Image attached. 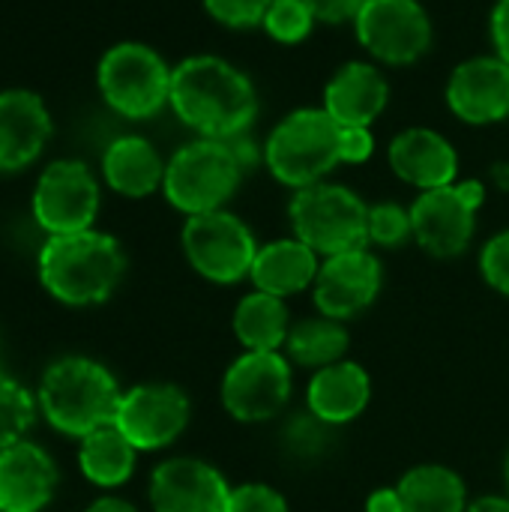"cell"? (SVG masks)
Masks as SVG:
<instances>
[{
	"instance_id": "1",
	"label": "cell",
	"mask_w": 509,
	"mask_h": 512,
	"mask_svg": "<svg viewBox=\"0 0 509 512\" xmlns=\"http://www.w3.org/2000/svg\"><path fill=\"white\" fill-rule=\"evenodd\" d=\"M174 114L201 138L234 141L252 126L258 96L252 81L222 57L198 54L171 69Z\"/></svg>"
},
{
	"instance_id": "2",
	"label": "cell",
	"mask_w": 509,
	"mask_h": 512,
	"mask_svg": "<svg viewBox=\"0 0 509 512\" xmlns=\"http://www.w3.org/2000/svg\"><path fill=\"white\" fill-rule=\"evenodd\" d=\"M126 273L123 246L102 231L54 234L39 249V282L66 306L105 303Z\"/></svg>"
},
{
	"instance_id": "3",
	"label": "cell",
	"mask_w": 509,
	"mask_h": 512,
	"mask_svg": "<svg viewBox=\"0 0 509 512\" xmlns=\"http://www.w3.org/2000/svg\"><path fill=\"white\" fill-rule=\"evenodd\" d=\"M123 390L117 378L90 357L54 360L39 381L42 417L63 435L84 438L102 426H111L120 408Z\"/></svg>"
},
{
	"instance_id": "4",
	"label": "cell",
	"mask_w": 509,
	"mask_h": 512,
	"mask_svg": "<svg viewBox=\"0 0 509 512\" xmlns=\"http://www.w3.org/2000/svg\"><path fill=\"white\" fill-rule=\"evenodd\" d=\"M240 141L243 138L234 141L198 138L183 144L171 156V162H165L162 192L168 204L186 216L225 210V201L237 192L246 168Z\"/></svg>"
},
{
	"instance_id": "5",
	"label": "cell",
	"mask_w": 509,
	"mask_h": 512,
	"mask_svg": "<svg viewBox=\"0 0 509 512\" xmlns=\"http://www.w3.org/2000/svg\"><path fill=\"white\" fill-rule=\"evenodd\" d=\"M339 132L342 126L324 108L291 111L267 138L264 159L270 174L291 189L321 183L342 162Z\"/></svg>"
},
{
	"instance_id": "6",
	"label": "cell",
	"mask_w": 509,
	"mask_h": 512,
	"mask_svg": "<svg viewBox=\"0 0 509 512\" xmlns=\"http://www.w3.org/2000/svg\"><path fill=\"white\" fill-rule=\"evenodd\" d=\"M294 237L321 258L369 246V204L339 183L297 189L288 204Z\"/></svg>"
},
{
	"instance_id": "7",
	"label": "cell",
	"mask_w": 509,
	"mask_h": 512,
	"mask_svg": "<svg viewBox=\"0 0 509 512\" xmlns=\"http://www.w3.org/2000/svg\"><path fill=\"white\" fill-rule=\"evenodd\" d=\"M96 81L102 99L129 120H147L171 99V69L150 45L141 42L111 45L99 60Z\"/></svg>"
},
{
	"instance_id": "8",
	"label": "cell",
	"mask_w": 509,
	"mask_h": 512,
	"mask_svg": "<svg viewBox=\"0 0 509 512\" xmlns=\"http://www.w3.org/2000/svg\"><path fill=\"white\" fill-rule=\"evenodd\" d=\"M294 393L291 360L282 351H243L222 375L219 399L237 423H267L279 417Z\"/></svg>"
},
{
	"instance_id": "9",
	"label": "cell",
	"mask_w": 509,
	"mask_h": 512,
	"mask_svg": "<svg viewBox=\"0 0 509 512\" xmlns=\"http://www.w3.org/2000/svg\"><path fill=\"white\" fill-rule=\"evenodd\" d=\"M483 204V180H459L441 189L420 192V198L411 204V228L417 246L432 258L462 255L474 240L477 210Z\"/></svg>"
},
{
	"instance_id": "10",
	"label": "cell",
	"mask_w": 509,
	"mask_h": 512,
	"mask_svg": "<svg viewBox=\"0 0 509 512\" xmlns=\"http://www.w3.org/2000/svg\"><path fill=\"white\" fill-rule=\"evenodd\" d=\"M183 252L201 279L213 285H234L252 273L258 243L240 216L213 210L186 219Z\"/></svg>"
},
{
	"instance_id": "11",
	"label": "cell",
	"mask_w": 509,
	"mask_h": 512,
	"mask_svg": "<svg viewBox=\"0 0 509 512\" xmlns=\"http://www.w3.org/2000/svg\"><path fill=\"white\" fill-rule=\"evenodd\" d=\"M354 30L360 45L390 66H408L432 45V21L417 0H366Z\"/></svg>"
},
{
	"instance_id": "12",
	"label": "cell",
	"mask_w": 509,
	"mask_h": 512,
	"mask_svg": "<svg viewBox=\"0 0 509 512\" xmlns=\"http://www.w3.org/2000/svg\"><path fill=\"white\" fill-rule=\"evenodd\" d=\"M99 213V183L84 162H51L33 189V219L48 237L93 228Z\"/></svg>"
},
{
	"instance_id": "13",
	"label": "cell",
	"mask_w": 509,
	"mask_h": 512,
	"mask_svg": "<svg viewBox=\"0 0 509 512\" xmlns=\"http://www.w3.org/2000/svg\"><path fill=\"white\" fill-rule=\"evenodd\" d=\"M192 405L177 384H138L123 393L114 426L138 453L171 447L189 426Z\"/></svg>"
},
{
	"instance_id": "14",
	"label": "cell",
	"mask_w": 509,
	"mask_h": 512,
	"mask_svg": "<svg viewBox=\"0 0 509 512\" xmlns=\"http://www.w3.org/2000/svg\"><path fill=\"white\" fill-rule=\"evenodd\" d=\"M384 270L378 255L363 249L339 252L321 261V270L312 285V300L318 315L333 321H351L363 315L381 294Z\"/></svg>"
},
{
	"instance_id": "15",
	"label": "cell",
	"mask_w": 509,
	"mask_h": 512,
	"mask_svg": "<svg viewBox=\"0 0 509 512\" xmlns=\"http://www.w3.org/2000/svg\"><path fill=\"white\" fill-rule=\"evenodd\" d=\"M147 495L153 512H225L231 486L210 462L177 456L153 468Z\"/></svg>"
},
{
	"instance_id": "16",
	"label": "cell",
	"mask_w": 509,
	"mask_h": 512,
	"mask_svg": "<svg viewBox=\"0 0 509 512\" xmlns=\"http://www.w3.org/2000/svg\"><path fill=\"white\" fill-rule=\"evenodd\" d=\"M450 111L474 126L498 123L509 114V66L495 57H471L459 63L447 81Z\"/></svg>"
},
{
	"instance_id": "17",
	"label": "cell",
	"mask_w": 509,
	"mask_h": 512,
	"mask_svg": "<svg viewBox=\"0 0 509 512\" xmlns=\"http://www.w3.org/2000/svg\"><path fill=\"white\" fill-rule=\"evenodd\" d=\"M54 459L30 441L0 450V512H42L57 492Z\"/></svg>"
},
{
	"instance_id": "18",
	"label": "cell",
	"mask_w": 509,
	"mask_h": 512,
	"mask_svg": "<svg viewBox=\"0 0 509 512\" xmlns=\"http://www.w3.org/2000/svg\"><path fill=\"white\" fill-rule=\"evenodd\" d=\"M51 135V114L30 90L0 93V174L27 168Z\"/></svg>"
},
{
	"instance_id": "19",
	"label": "cell",
	"mask_w": 509,
	"mask_h": 512,
	"mask_svg": "<svg viewBox=\"0 0 509 512\" xmlns=\"http://www.w3.org/2000/svg\"><path fill=\"white\" fill-rule=\"evenodd\" d=\"M372 402V378L354 360L318 369L306 384V411L339 429L354 423Z\"/></svg>"
},
{
	"instance_id": "20",
	"label": "cell",
	"mask_w": 509,
	"mask_h": 512,
	"mask_svg": "<svg viewBox=\"0 0 509 512\" xmlns=\"http://www.w3.org/2000/svg\"><path fill=\"white\" fill-rule=\"evenodd\" d=\"M390 168L405 183L429 192V189H441V186L456 183L459 156L444 135H438L435 129L414 126V129H405L393 138Z\"/></svg>"
},
{
	"instance_id": "21",
	"label": "cell",
	"mask_w": 509,
	"mask_h": 512,
	"mask_svg": "<svg viewBox=\"0 0 509 512\" xmlns=\"http://www.w3.org/2000/svg\"><path fill=\"white\" fill-rule=\"evenodd\" d=\"M390 84L372 63H345L324 90V111L339 126H372L387 108Z\"/></svg>"
},
{
	"instance_id": "22",
	"label": "cell",
	"mask_w": 509,
	"mask_h": 512,
	"mask_svg": "<svg viewBox=\"0 0 509 512\" xmlns=\"http://www.w3.org/2000/svg\"><path fill=\"white\" fill-rule=\"evenodd\" d=\"M321 270V255L309 249L297 237H282L267 246H258L255 264H252V285L255 291L273 294V297H294L315 285V276Z\"/></svg>"
},
{
	"instance_id": "23",
	"label": "cell",
	"mask_w": 509,
	"mask_h": 512,
	"mask_svg": "<svg viewBox=\"0 0 509 512\" xmlns=\"http://www.w3.org/2000/svg\"><path fill=\"white\" fill-rule=\"evenodd\" d=\"M105 183L126 198H147L162 189L165 162L156 147L141 135H120L108 144L102 156Z\"/></svg>"
},
{
	"instance_id": "24",
	"label": "cell",
	"mask_w": 509,
	"mask_h": 512,
	"mask_svg": "<svg viewBox=\"0 0 509 512\" xmlns=\"http://www.w3.org/2000/svg\"><path fill=\"white\" fill-rule=\"evenodd\" d=\"M291 312L282 297L249 291L231 315V330L246 351H282L291 333Z\"/></svg>"
},
{
	"instance_id": "25",
	"label": "cell",
	"mask_w": 509,
	"mask_h": 512,
	"mask_svg": "<svg viewBox=\"0 0 509 512\" xmlns=\"http://www.w3.org/2000/svg\"><path fill=\"white\" fill-rule=\"evenodd\" d=\"M396 489L402 495L405 512H465L471 504L459 471L435 462L405 471Z\"/></svg>"
},
{
	"instance_id": "26",
	"label": "cell",
	"mask_w": 509,
	"mask_h": 512,
	"mask_svg": "<svg viewBox=\"0 0 509 512\" xmlns=\"http://www.w3.org/2000/svg\"><path fill=\"white\" fill-rule=\"evenodd\" d=\"M135 459L138 450L126 441V435L114 423L84 435L78 447V468L99 489L123 486L135 471Z\"/></svg>"
},
{
	"instance_id": "27",
	"label": "cell",
	"mask_w": 509,
	"mask_h": 512,
	"mask_svg": "<svg viewBox=\"0 0 509 512\" xmlns=\"http://www.w3.org/2000/svg\"><path fill=\"white\" fill-rule=\"evenodd\" d=\"M348 345H351V336H348V327L342 321L315 315V318H303V321H297L291 327L282 354L294 366L318 372L324 366H333V363L345 360Z\"/></svg>"
},
{
	"instance_id": "28",
	"label": "cell",
	"mask_w": 509,
	"mask_h": 512,
	"mask_svg": "<svg viewBox=\"0 0 509 512\" xmlns=\"http://www.w3.org/2000/svg\"><path fill=\"white\" fill-rule=\"evenodd\" d=\"M36 420V399L15 378L0 372V450L24 441Z\"/></svg>"
},
{
	"instance_id": "29",
	"label": "cell",
	"mask_w": 509,
	"mask_h": 512,
	"mask_svg": "<svg viewBox=\"0 0 509 512\" xmlns=\"http://www.w3.org/2000/svg\"><path fill=\"white\" fill-rule=\"evenodd\" d=\"M333 426H327L324 420H318L315 414H297L294 420H288L285 432H282V441H285V450L288 456L294 459H321L333 441Z\"/></svg>"
},
{
	"instance_id": "30",
	"label": "cell",
	"mask_w": 509,
	"mask_h": 512,
	"mask_svg": "<svg viewBox=\"0 0 509 512\" xmlns=\"http://www.w3.org/2000/svg\"><path fill=\"white\" fill-rule=\"evenodd\" d=\"M264 30L285 45H297L309 36L315 15L306 6V0H273L267 15H264Z\"/></svg>"
},
{
	"instance_id": "31",
	"label": "cell",
	"mask_w": 509,
	"mask_h": 512,
	"mask_svg": "<svg viewBox=\"0 0 509 512\" xmlns=\"http://www.w3.org/2000/svg\"><path fill=\"white\" fill-rule=\"evenodd\" d=\"M408 240H414L411 210L393 201H381L369 207V243L381 249H399Z\"/></svg>"
},
{
	"instance_id": "32",
	"label": "cell",
	"mask_w": 509,
	"mask_h": 512,
	"mask_svg": "<svg viewBox=\"0 0 509 512\" xmlns=\"http://www.w3.org/2000/svg\"><path fill=\"white\" fill-rule=\"evenodd\" d=\"M225 512H291L285 495L267 483H240L231 486Z\"/></svg>"
},
{
	"instance_id": "33",
	"label": "cell",
	"mask_w": 509,
	"mask_h": 512,
	"mask_svg": "<svg viewBox=\"0 0 509 512\" xmlns=\"http://www.w3.org/2000/svg\"><path fill=\"white\" fill-rule=\"evenodd\" d=\"M480 273L492 291L509 297V228L486 240L480 252Z\"/></svg>"
},
{
	"instance_id": "34",
	"label": "cell",
	"mask_w": 509,
	"mask_h": 512,
	"mask_svg": "<svg viewBox=\"0 0 509 512\" xmlns=\"http://www.w3.org/2000/svg\"><path fill=\"white\" fill-rule=\"evenodd\" d=\"M273 0H204L207 12L225 27H255L264 21Z\"/></svg>"
},
{
	"instance_id": "35",
	"label": "cell",
	"mask_w": 509,
	"mask_h": 512,
	"mask_svg": "<svg viewBox=\"0 0 509 512\" xmlns=\"http://www.w3.org/2000/svg\"><path fill=\"white\" fill-rule=\"evenodd\" d=\"M375 153V135L369 126H342L339 132V156L345 165H360Z\"/></svg>"
},
{
	"instance_id": "36",
	"label": "cell",
	"mask_w": 509,
	"mask_h": 512,
	"mask_svg": "<svg viewBox=\"0 0 509 512\" xmlns=\"http://www.w3.org/2000/svg\"><path fill=\"white\" fill-rule=\"evenodd\" d=\"M366 0H306V6L312 9L315 21L321 24H345L354 21L357 12L363 9Z\"/></svg>"
},
{
	"instance_id": "37",
	"label": "cell",
	"mask_w": 509,
	"mask_h": 512,
	"mask_svg": "<svg viewBox=\"0 0 509 512\" xmlns=\"http://www.w3.org/2000/svg\"><path fill=\"white\" fill-rule=\"evenodd\" d=\"M492 42L495 54L509 66V0H498L492 9Z\"/></svg>"
},
{
	"instance_id": "38",
	"label": "cell",
	"mask_w": 509,
	"mask_h": 512,
	"mask_svg": "<svg viewBox=\"0 0 509 512\" xmlns=\"http://www.w3.org/2000/svg\"><path fill=\"white\" fill-rule=\"evenodd\" d=\"M363 512H405V504H402V495L396 486H381L366 498Z\"/></svg>"
},
{
	"instance_id": "39",
	"label": "cell",
	"mask_w": 509,
	"mask_h": 512,
	"mask_svg": "<svg viewBox=\"0 0 509 512\" xmlns=\"http://www.w3.org/2000/svg\"><path fill=\"white\" fill-rule=\"evenodd\" d=\"M465 512H509V495H486L468 504Z\"/></svg>"
},
{
	"instance_id": "40",
	"label": "cell",
	"mask_w": 509,
	"mask_h": 512,
	"mask_svg": "<svg viewBox=\"0 0 509 512\" xmlns=\"http://www.w3.org/2000/svg\"><path fill=\"white\" fill-rule=\"evenodd\" d=\"M87 512H138L129 501H123V498H99V501H93Z\"/></svg>"
},
{
	"instance_id": "41",
	"label": "cell",
	"mask_w": 509,
	"mask_h": 512,
	"mask_svg": "<svg viewBox=\"0 0 509 512\" xmlns=\"http://www.w3.org/2000/svg\"><path fill=\"white\" fill-rule=\"evenodd\" d=\"M495 180H498L504 189H509V165H498V168H495Z\"/></svg>"
},
{
	"instance_id": "42",
	"label": "cell",
	"mask_w": 509,
	"mask_h": 512,
	"mask_svg": "<svg viewBox=\"0 0 509 512\" xmlns=\"http://www.w3.org/2000/svg\"><path fill=\"white\" fill-rule=\"evenodd\" d=\"M504 477H507V489H509V456H507V465H504Z\"/></svg>"
}]
</instances>
